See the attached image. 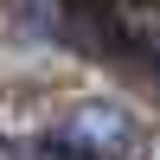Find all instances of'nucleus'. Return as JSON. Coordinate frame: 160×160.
Segmentation results:
<instances>
[{
    "label": "nucleus",
    "mask_w": 160,
    "mask_h": 160,
    "mask_svg": "<svg viewBox=\"0 0 160 160\" xmlns=\"http://www.w3.org/2000/svg\"><path fill=\"white\" fill-rule=\"evenodd\" d=\"M141 160H160V141H154V148H148V154H141Z\"/></svg>",
    "instance_id": "obj_1"
}]
</instances>
